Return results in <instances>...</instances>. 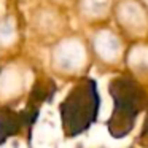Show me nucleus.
I'll use <instances>...</instances> for the list:
<instances>
[{"mask_svg":"<svg viewBox=\"0 0 148 148\" xmlns=\"http://www.w3.org/2000/svg\"><path fill=\"white\" fill-rule=\"evenodd\" d=\"M100 108L97 83L91 78L78 81L61 103L62 127L67 137L86 132L96 123Z\"/></svg>","mask_w":148,"mask_h":148,"instance_id":"1","label":"nucleus"},{"mask_svg":"<svg viewBox=\"0 0 148 148\" xmlns=\"http://www.w3.org/2000/svg\"><path fill=\"white\" fill-rule=\"evenodd\" d=\"M113 112L108 131L115 138H123L132 131L138 113L147 107V94L140 84L129 77H118L110 83Z\"/></svg>","mask_w":148,"mask_h":148,"instance_id":"2","label":"nucleus"},{"mask_svg":"<svg viewBox=\"0 0 148 148\" xmlns=\"http://www.w3.org/2000/svg\"><path fill=\"white\" fill-rule=\"evenodd\" d=\"M21 129H26L21 112H14L10 107L0 108V145L14 137Z\"/></svg>","mask_w":148,"mask_h":148,"instance_id":"3","label":"nucleus"},{"mask_svg":"<svg viewBox=\"0 0 148 148\" xmlns=\"http://www.w3.org/2000/svg\"><path fill=\"white\" fill-rule=\"evenodd\" d=\"M143 135H148V116H147V121H145V126H143Z\"/></svg>","mask_w":148,"mask_h":148,"instance_id":"4","label":"nucleus"}]
</instances>
